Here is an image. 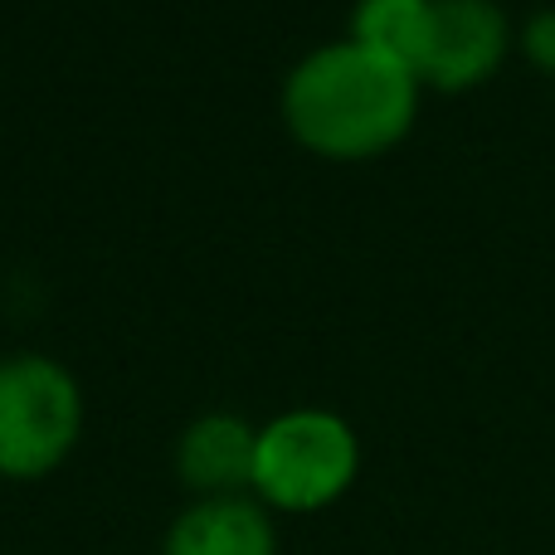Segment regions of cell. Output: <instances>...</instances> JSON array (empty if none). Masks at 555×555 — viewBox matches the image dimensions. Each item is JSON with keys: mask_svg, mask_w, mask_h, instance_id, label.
Masks as SVG:
<instances>
[{"mask_svg": "<svg viewBox=\"0 0 555 555\" xmlns=\"http://www.w3.org/2000/svg\"><path fill=\"white\" fill-rule=\"evenodd\" d=\"M420 88L404 64L346 35L293 64L283 83V122L307 152L365 162L410 137Z\"/></svg>", "mask_w": 555, "mask_h": 555, "instance_id": "6da1fadb", "label": "cell"}, {"mask_svg": "<svg viewBox=\"0 0 555 555\" xmlns=\"http://www.w3.org/2000/svg\"><path fill=\"white\" fill-rule=\"evenodd\" d=\"M361 443L336 410H283L259 429L254 498L273 512H322L356 482Z\"/></svg>", "mask_w": 555, "mask_h": 555, "instance_id": "7a4b0ae2", "label": "cell"}, {"mask_svg": "<svg viewBox=\"0 0 555 555\" xmlns=\"http://www.w3.org/2000/svg\"><path fill=\"white\" fill-rule=\"evenodd\" d=\"M83 434V390L54 356L20 351L0 361V478H44Z\"/></svg>", "mask_w": 555, "mask_h": 555, "instance_id": "3957f363", "label": "cell"}, {"mask_svg": "<svg viewBox=\"0 0 555 555\" xmlns=\"http://www.w3.org/2000/svg\"><path fill=\"white\" fill-rule=\"evenodd\" d=\"M512 44V25L498 0H434L429 49L420 59V83L463 93L488 83Z\"/></svg>", "mask_w": 555, "mask_h": 555, "instance_id": "277c9868", "label": "cell"}, {"mask_svg": "<svg viewBox=\"0 0 555 555\" xmlns=\"http://www.w3.org/2000/svg\"><path fill=\"white\" fill-rule=\"evenodd\" d=\"M254 453H259V429L244 414L215 410V414H201L181 434V443H176V473L201 498H249Z\"/></svg>", "mask_w": 555, "mask_h": 555, "instance_id": "5b68a950", "label": "cell"}, {"mask_svg": "<svg viewBox=\"0 0 555 555\" xmlns=\"http://www.w3.org/2000/svg\"><path fill=\"white\" fill-rule=\"evenodd\" d=\"M162 555H278V531L259 498H195L166 527Z\"/></svg>", "mask_w": 555, "mask_h": 555, "instance_id": "8992f818", "label": "cell"}, {"mask_svg": "<svg viewBox=\"0 0 555 555\" xmlns=\"http://www.w3.org/2000/svg\"><path fill=\"white\" fill-rule=\"evenodd\" d=\"M434 0H356L351 5V39L390 54L420 78V59L429 49Z\"/></svg>", "mask_w": 555, "mask_h": 555, "instance_id": "52a82bcc", "label": "cell"}, {"mask_svg": "<svg viewBox=\"0 0 555 555\" xmlns=\"http://www.w3.org/2000/svg\"><path fill=\"white\" fill-rule=\"evenodd\" d=\"M521 49L541 74H555V10H537L521 29Z\"/></svg>", "mask_w": 555, "mask_h": 555, "instance_id": "ba28073f", "label": "cell"}]
</instances>
